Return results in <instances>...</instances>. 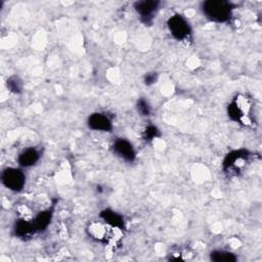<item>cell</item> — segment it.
Listing matches in <instances>:
<instances>
[{"label":"cell","instance_id":"obj_12","mask_svg":"<svg viewBox=\"0 0 262 262\" xmlns=\"http://www.w3.org/2000/svg\"><path fill=\"white\" fill-rule=\"evenodd\" d=\"M158 129L155 126H148L145 130H144V138L145 140H152L155 137H157V133H158Z\"/></svg>","mask_w":262,"mask_h":262},{"label":"cell","instance_id":"obj_11","mask_svg":"<svg viewBox=\"0 0 262 262\" xmlns=\"http://www.w3.org/2000/svg\"><path fill=\"white\" fill-rule=\"evenodd\" d=\"M138 112L142 115V116H148L150 113V107L148 105V103L146 102V100L144 99H140L138 101Z\"/></svg>","mask_w":262,"mask_h":262},{"label":"cell","instance_id":"obj_2","mask_svg":"<svg viewBox=\"0 0 262 262\" xmlns=\"http://www.w3.org/2000/svg\"><path fill=\"white\" fill-rule=\"evenodd\" d=\"M252 108L251 99L244 94H237L228 104L227 113L232 121L244 126H249L253 122Z\"/></svg>","mask_w":262,"mask_h":262},{"label":"cell","instance_id":"obj_13","mask_svg":"<svg viewBox=\"0 0 262 262\" xmlns=\"http://www.w3.org/2000/svg\"><path fill=\"white\" fill-rule=\"evenodd\" d=\"M155 81H156V76H155V75H152V77H150V74H147L146 79H145V83H146L147 85H149V84L154 83Z\"/></svg>","mask_w":262,"mask_h":262},{"label":"cell","instance_id":"obj_3","mask_svg":"<svg viewBox=\"0 0 262 262\" xmlns=\"http://www.w3.org/2000/svg\"><path fill=\"white\" fill-rule=\"evenodd\" d=\"M167 27L171 36L177 41L188 42L191 39V27L182 14L175 13L171 15L167 20Z\"/></svg>","mask_w":262,"mask_h":262},{"label":"cell","instance_id":"obj_4","mask_svg":"<svg viewBox=\"0 0 262 262\" xmlns=\"http://www.w3.org/2000/svg\"><path fill=\"white\" fill-rule=\"evenodd\" d=\"M2 183L12 191H20L26 183V176L19 168H6L1 175Z\"/></svg>","mask_w":262,"mask_h":262},{"label":"cell","instance_id":"obj_7","mask_svg":"<svg viewBox=\"0 0 262 262\" xmlns=\"http://www.w3.org/2000/svg\"><path fill=\"white\" fill-rule=\"evenodd\" d=\"M114 154L126 162H133L135 159V150L130 141L124 138L117 139L113 145Z\"/></svg>","mask_w":262,"mask_h":262},{"label":"cell","instance_id":"obj_6","mask_svg":"<svg viewBox=\"0 0 262 262\" xmlns=\"http://www.w3.org/2000/svg\"><path fill=\"white\" fill-rule=\"evenodd\" d=\"M159 6H160L159 1H151V0L138 1V2L134 3L135 11L137 12V14L141 18V20L144 21L145 24L149 23L152 19L155 13L159 9Z\"/></svg>","mask_w":262,"mask_h":262},{"label":"cell","instance_id":"obj_5","mask_svg":"<svg viewBox=\"0 0 262 262\" xmlns=\"http://www.w3.org/2000/svg\"><path fill=\"white\" fill-rule=\"evenodd\" d=\"M91 130L99 132H111L113 130V121L105 113H93L87 121Z\"/></svg>","mask_w":262,"mask_h":262},{"label":"cell","instance_id":"obj_10","mask_svg":"<svg viewBox=\"0 0 262 262\" xmlns=\"http://www.w3.org/2000/svg\"><path fill=\"white\" fill-rule=\"evenodd\" d=\"M211 256L215 261H234L236 259L233 254L226 251H214Z\"/></svg>","mask_w":262,"mask_h":262},{"label":"cell","instance_id":"obj_1","mask_svg":"<svg viewBox=\"0 0 262 262\" xmlns=\"http://www.w3.org/2000/svg\"><path fill=\"white\" fill-rule=\"evenodd\" d=\"M201 9L203 14L211 21L226 23L232 16L234 5L224 0H208L202 3Z\"/></svg>","mask_w":262,"mask_h":262},{"label":"cell","instance_id":"obj_8","mask_svg":"<svg viewBox=\"0 0 262 262\" xmlns=\"http://www.w3.org/2000/svg\"><path fill=\"white\" fill-rule=\"evenodd\" d=\"M247 157H248L247 151L234 150L230 152L224 160V163H223L224 169L231 172L239 171L245 166Z\"/></svg>","mask_w":262,"mask_h":262},{"label":"cell","instance_id":"obj_9","mask_svg":"<svg viewBox=\"0 0 262 262\" xmlns=\"http://www.w3.org/2000/svg\"><path fill=\"white\" fill-rule=\"evenodd\" d=\"M40 159V151L37 148L34 147H29L24 149L18 158H17V163L20 167L23 168H28L33 165H35Z\"/></svg>","mask_w":262,"mask_h":262}]
</instances>
